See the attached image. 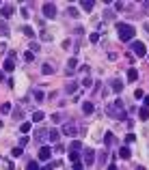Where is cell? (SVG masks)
<instances>
[{
    "label": "cell",
    "instance_id": "1",
    "mask_svg": "<svg viewBox=\"0 0 149 170\" xmlns=\"http://www.w3.org/2000/svg\"><path fill=\"white\" fill-rule=\"evenodd\" d=\"M106 112H108V116H110V119H115V121H125V119H128V112H125V108H123V101H121V99L112 101V103L106 108Z\"/></svg>",
    "mask_w": 149,
    "mask_h": 170
},
{
    "label": "cell",
    "instance_id": "2",
    "mask_svg": "<svg viewBox=\"0 0 149 170\" xmlns=\"http://www.w3.org/2000/svg\"><path fill=\"white\" fill-rule=\"evenodd\" d=\"M117 33H119V39L121 41H134V26L125 24V22H117Z\"/></svg>",
    "mask_w": 149,
    "mask_h": 170
},
{
    "label": "cell",
    "instance_id": "3",
    "mask_svg": "<svg viewBox=\"0 0 149 170\" xmlns=\"http://www.w3.org/2000/svg\"><path fill=\"white\" fill-rule=\"evenodd\" d=\"M130 50H132L134 56H138V58L147 56V47H145V43H141V41H132V47H130Z\"/></svg>",
    "mask_w": 149,
    "mask_h": 170
},
{
    "label": "cell",
    "instance_id": "4",
    "mask_svg": "<svg viewBox=\"0 0 149 170\" xmlns=\"http://www.w3.org/2000/svg\"><path fill=\"white\" fill-rule=\"evenodd\" d=\"M82 157H84V166H93L95 164V151L93 149H84L82 151Z\"/></svg>",
    "mask_w": 149,
    "mask_h": 170
},
{
    "label": "cell",
    "instance_id": "5",
    "mask_svg": "<svg viewBox=\"0 0 149 170\" xmlns=\"http://www.w3.org/2000/svg\"><path fill=\"white\" fill-rule=\"evenodd\" d=\"M43 15H46L48 20H54V17H56V4H54V2H46V4H43Z\"/></svg>",
    "mask_w": 149,
    "mask_h": 170
},
{
    "label": "cell",
    "instance_id": "6",
    "mask_svg": "<svg viewBox=\"0 0 149 170\" xmlns=\"http://www.w3.org/2000/svg\"><path fill=\"white\" fill-rule=\"evenodd\" d=\"M13 69H15V52L7 56V60H4V67H2V71H13Z\"/></svg>",
    "mask_w": 149,
    "mask_h": 170
},
{
    "label": "cell",
    "instance_id": "7",
    "mask_svg": "<svg viewBox=\"0 0 149 170\" xmlns=\"http://www.w3.org/2000/svg\"><path fill=\"white\" fill-rule=\"evenodd\" d=\"M39 159H41V162H50V159H52V149H50V146H41V149H39Z\"/></svg>",
    "mask_w": 149,
    "mask_h": 170
},
{
    "label": "cell",
    "instance_id": "8",
    "mask_svg": "<svg viewBox=\"0 0 149 170\" xmlns=\"http://www.w3.org/2000/svg\"><path fill=\"white\" fill-rule=\"evenodd\" d=\"M76 67H78V60H76V58H69L67 69H65V76H74V73H76Z\"/></svg>",
    "mask_w": 149,
    "mask_h": 170
},
{
    "label": "cell",
    "instance_id": "9",
    "mask_svg": "<svg viewBox=\"0 0 149 170\" xmlns=\"http://www.w3.org/2000/svg\"><path fill=\"white\" fill-rule=\"evenodd\" d=\"M0 15H2V20H9V17L13 15V4H4V7H0Z\"/></svg>",
    "mask_w": 149,
    "mask_h": 170
},
{
    "label": "cell",
    "instance_id": "10",
    "mask_svg": "<svg viewBox=\"0 0 149 170\" xmlns=\"http://www.w3.org/2000/svg\"><path fill=\"white\" fill-rule=\"evenodd\" d=\"M46 138H48V129H43V127L35 129V140L37 142H46Z\"/></svg>",
    "mask_w": 149,
    "mask_h": 170
},
{
    "label": "cell",
    "instance_id": "11",
    "mask_svg": "<svg viewBox=\"0 0 149 170\" xmlns=\"http://www.w3.org/2000/svg\"><path fill=\"white\" fill-rule=\"evenodd\" d=\"M63 133H65V136H78V127H76L74 123H67V125L63 127Z\"/></svg>",
    "mask_w": 149,
    "mask_h": 170
},
{
    "label": "cell",
    "instance_id": "12",
    "mask_svg": "<svg viewBox=\"0 0 149 170\" xmlns=\"http://www.w3.org/2000/svg\"><path fill=\"white\" fill-rule=\"evenodd\" d=\"M58 138H61V131H58V129H50V131H48V140H50V142H54V144H56V142H58Z\"/></svg>",
    "mask_w": 149,
    "mask_h": 170
},
{
    "label": "cell",
    "instance_id": "13",
    "mask_svg": "<svg viewBox=\"0 0 149 170\" xmlns=\"http://www.w3.org/2000/svg\"><path fill=\"white\" fill-rule=\"evenodd\" d=\"M110 88H112V93H121V90H123V82L115 78V80L110 82Z\"/></svg>",
    "mask_w": 149,
    "mask_h": 170
},
{
    "label": "cell",
    "instance_id": "14",
    "mask_svg": "<svg viewBox=\"0 0 149 170\" xmlns=\"http://www.w3.org/2000/svg\"><path fill=\"white\" fill-rule=\"evenodd\" d=\"M82 112H84V114H93V112H95V106H93L91 101H82Z\"/></svg>",
    "mask_w": 149,
    "mask_h": 170
},
{
    "label": "cell",
    "instance_id": "15",
    "mask_svg": "<svg viewBox=\"0 0 149 170\" xmlns=\"http://www.w3.org/2000/svg\"><path fill=\"white\" fill-rule=\"evenodd\" d=\"M104 144H106V146H112V144H115V133H112V131H106V136H104Z\"/></svg>",
    "mask_w": 149,
    "mask_h": 170
},
{
    "label": "cell",
    "instance_id": "16",
    "mask_svg": "<svg viewBox=\"0 0 149 170\" xmlns=\"http://www.w3.org/2000/svg\"><path fill=\"white\" fill-rule=\"evenodd\" d=\"M9 24L4 22V20H0V37H9Z\"/></svg>",
    "mask_w": 149,
    "mask_h": 170
},
{
    "label": "cell",
    "instance_id": "17",
    "mask_svg": "<svg viewBox=\"0 0 149 170\" xmlns=\"http://www.w3.org/2000/svg\"><path fill=\"white\" fill-rule=\"evenodd\" d=\"M130 155H132V153H130V146H121V149H119V157L130 159Z\"/></svg>",
    "mask_w": 149,
    "mask_h": 170
},
{
    "label": "cell",
    "instance_id": "18",
    "mask_svg": "<svg viewBox=\"0 0 149 170\" xmlns=\"http://www.w3.org/2000/svg\"><path fill=\"white\" fill-rule=\"evenodd\" d=\"M76 90H78V84H76V82H69V84L65 86V93H67V95H74Z\"/></svg>",
    "mask_w": 149,
    "mask_h": 170
},
{
    "label": "cell",
    "instance_id": "19",
    "mask_svg": "<svg viewBox=\"0 0 149 170\" xmlns=\"http://www.w3.org/2000/svg\"><path fill=\"white\" fill-rule=\"evenodd\" d=\"M41 73H43V76H52V73H54V67H52L50 63H46V65L41 67Z\"/></svg>",
    "mask_w": 149,
    "mask_h": 170
},
{
    "label": "cell",
    "instance_id": "20",
    "mask_svg": "<svg viewBox=\"0 0 149 170\" xmlns=\"http://www.w3.org/2000/svg\"><path fill=\"white\" fill-rule=\"evenodd\" d=\"M128 80H130V82H136V80H138V71H136L134 67L128 71Z\"/></svg>",
    "mask_w": 149,
    "mask_h": 170
},
{
    "label": "cell",
    "instance_id": "21",
    "mask_svg": "<svg viewBox=\"0 0 149 170\" xmlns=\"http://www.w3.org/2000/svg\"><path fill=\"white\" fill-rule=\"evenodd\" d=\"M22 116H24V110H22L20 106H17V108H13V119H15V121H20Z\"/></svg>",
    "mask_w": 149,
    "mask_h": 170
},
{
    "label": "cell",
    "instance_id": "22",
    "mask_svg": "<svg viewBox=\"0 0 149 170\" xmlns=\"http://www.w3.org/2000/svg\"><path fill=\"white\" fill-rule=\"evenodd\" d=\"M43 119H46V114H43V112H39V110H37V112H33V121H35V123H41Z\"/></svg>",
    "mask_w": 149,
    "mask_h": 170
},
{
    "label": "cell",
    "instance_id": "23",
    "mask_svg": "<svg viewBox=\"0 0 149 170\" xmlns=\"http://www.w3.org/2000/svg\"><path fill=\"white\" fill-rule=\"evenodd\" d=\"M93 7H95L93 0H84V2H82V9H84V11H93Z\"/></svg>",
    "mask_w": 149,
    "mask_h": 170
},
{
    "label": "cell",
    "instance_id": "24",
    "mask_svg": "<svg viewBox=\"0 0 149 170\" xmlns=\"http://www.w3.org/2000/svg\"><path fill=\"white\" fill-rule=\"evenodd\" d=\"M50 119H52V123H63V121H65V119H63V114H61V112H54V114H52V116H50Z\"/></svg>",
    "mask_w": 149,
    "mask_h": 170
},
{
    "label": "cell",
    "instance_id": "25",
    "mask_svg": "<svg viewBox=\"0 0 149 170\" xmlns=\"http://www.w3.org/2000/svg\"><path fill=\"white\" fill-rule=\"evenodd\" d=\"M80 149H82V142H80V140H74V142L69 144V151H80Z\"/></svg>",
    "mask_w": 149,
    "mask_h": 170
},
{
    "label": "cell",
    "instance_id": "26",
    "mask_svg": "<svg viewBox=\"0 0 149 170\" xmlns=\"http://www.w3.org/2000/svg\"><path fill=\"white\" fill-rule=\"evenodd\" d=\"M138 116H141L143 121H147L149 119V108H141V110H138Z\"/></svg>",
    "mask_w": 149,
    "mask_h": 170
},
{
    "label": "cell",
    "instance_id": "27",
    "mask_svg": "<svg viewBox=\"0 0 149 170\" xmlns=\"http://www.w3.org/2000/svg\"><path fill=\"white\" fill-rule=\"evenodd\" d=\"M22 33H24L26 37H30V39H35V30H33V28H28V26H24V28H22Z\"/></svg>",
    "mask_w": 149,
    "mask_h": 170
},
{
    "label": "cell",
    "instance_id": "28",
    "mask_svg": "<svg viewBox=\"0 0 149 170\" xmlns=\"http://www.w3.org/2000/svg\"><path fill=\"white\" fill-rule=\"evenodd\" d=\"M26 170H41V168H39V164H37L35 159H30V162L26 164Z\"/></svg>",
    "mask_w": 149,
    "mask_h": 170
},
{
    "label": "cell",
    "instance_id": "29",
    "mask_svg": "<svg viewBox=\"0 0 149 170\" xmlns=\"http://www.w3.org/2000/svg\"><path fill=\"white\" fill-rule=\"evenodd\" d=\"M20 13H22V17H24V20H28V17H30V13H28V7H26V4H22Z\"/></svg>",
    "mask_w": 149,
    "mask_h": 170
},
{
    "label": "cell",
    "instance_id": "30",
    "mask_svg": "<svg viewBox=\"0 0 149 170\" xmlns=\"http://www.w3.org/2000/svg\"><path fill=\"white\" fill-rule=\"evenodd\" d=\"M67 13H69V17H74V20H76V17H80V13H78V9H76V7H69V11H67Z\"/></svg>",
    "mask_w": 149,
    "mask_h": 170
},
{
    "label": "cell",
    "instance_id": "31",
    "mask_svg": "<svg viewBox=\"0 0 149 170\" xmlns=\"http://www.w3.org/2000/svg\"><path fill=\"white\" fill-rule=\"evenodd\" d=\"M69 159L71 162H80V153L78 151H69Z\"/></svg>",
    "mask_w": 149,
    "mask_h": 170
},
{
    "label": "cell",
    "instance_id": "32",
    "mask_svg": "<svg viewBox=\"0 0 149 170\" xmlns=\"http://www.w3.org/2000/svg\"><path fill=\"white\" fill-rule=\"evenodd\" d=\"M0 112H2V114H9V112H11V103H2V106H0Z\"/></svg>",
    "mask_w": 149,
    "mask_h": 170
},
{
    "label": "cell",
    "instance_id": "33",
    "mask_svg": "<svg viewBox=\"0 0 149 170\" xmlns=\"http://www.w3.org/2000/svg\"><path fill=\"white\" fill-rule=\"evenodd\" d=\"M20 131H22V133H28V131H30V123H22V125H20Z\"/></svg>",
    "mask_w": 149,
    "mask_h": 170
},
{
    "label": "cell",
    "instance_id": "34",
    "mask_svg": "<svg viewBox=\"0 0 149 170\" xmlns=\"http://www.w3.org/2000/svg\"><path fill=\"white\" fill-rule=\"evenodd\" d=\"M134 138H136L134 133H128V136H125V146H130V144L134 142Z\"/></svg>",
    "mask_w": 149,
    "mask_h": 170
},
{
    "label": "cell",
    "instance_id": "35",
    "mask_svg": "<svg viewBox=\"0 0 149 170\" xmlns=\"http://www.w3.org/2000/svg\"><path fill=\"white\" fill-rule=\"evenodd\" d=\"M91 84H93V80H91V78L87 76V78L82 80V86H84V88H91Z\"/></svg>",
    "mask_w": 149,
    "mask_h": 170
},
{
    "label": "cell",
    "instance_id": "36",
    "mask_svg": "<svg viewBox=\"0 0 149 170\" xmlns=\"http://www.w3.org/2000/svg\"><path fill=\"white\" fill-rule=\"evenodd\" d=\"M35 99H37V101H43V99H46V95H43L41 90H35Z\"/></svg>",
    "mask_w": 149,
    "mask_h": 170
},
{
    "label": "cell",
    "instance_id": "37",
    "mask_svg": "<svg viewBox=\"0 0 149 170\" xmlns=\"http://www.w3.org/2000/svg\"><path fill=\"white\" fill-rule=\"evenodd\" d=\"M26 144H28V136H22V138H20V149H24Z\"/></svg>",
    "mask_w": 149,
    "mask_h": 170
},
{
    "label": "cell",
    "instance_id": "38",
    "mask_svg": "<svg viewBox=\"0 0 149 170\" xmlns=\"http://www.w3.org/2000/svg\"><path fill=\"white\" fill-rule=\"evenodd\" d=\"M89 41H91V43H97V41H99V33H91Z\"/></svg>",
    "mask_w": 149,
    "mask_h": 170
},
{
    "label": "cell",
    "instance_id": "39",
    "mask_svg": "<svg viewBox=\"0 0 149 170\" xmlns=\"http://www.w3.org/2000/svg\"><path fill=\"white\" fill-rule=\"evenodd\" d=\"M24 58H26L28 63H33V60H35V54H33V52H26V54H24Z\"/></svg>",
    "mask_w": 149,
    "mask_h": 170
},
{
    "label": "cell",
    "instance_id": "40",
    "mask_svg": "<svg viewBox=\"0 0 149 170\" xmlns=\"http://www.w3.org/2000/svg\"><path fill=\"white\" fill-rule=\"evenodd\" d=\"M11 153H13V157H20V155H22V153H24V151H22V149H20V146H15V149H13V151H11Z\"/></svg>",
    "mask_w": 149,
    "mask_h": 170
},
{
    "label": "cell",
    "instance_id": "41",
    "mask_svg": "<svg viewBox=\"0 0 149 170\" xmlns=\"http://www.w3.org/2000/svg\"><path fill=\"white\" fill-rule=\"evenodd\" d=\"M74 170H82V162H74V166H71Z\"/></svg>",
    "mask_w": 149,
    "mask_h": 170
},
{
    "label": "cell",
    "instance_id": "42",
    "mask_svg": "<svg viewBox=\"0 0 149 170\" xmlns=\"http://www.w3.org/2000/svg\"><path fill=\"white\" fill-rule=\"evenodd\" d=\"M41 39H43V41H52V35H48V33H43V35H41Z\"/></svg>",
    "mask_w": 149,
    "mask_h": 170
},
{
    "label": "cell",
    "instance_id": "43",
    "mask_svg": "<svg viewBox=\"0 0 149 170\" xmlns=\"http://www.w3.org/2000/svg\"><path fill=\"white\" fill-rule=\"evenodd\" d=\"M104 162H106V153H99V166H102Z\"/></svg>",
    "mask_w": 149,
    "mask_h": 170
},
{
    "label": "cell",
    "instance_id": "44",
    "mask_svg": "<svg viewBox=\"0 0 149 170\" xmlns=\"http://www.w3.org/2000/svg\"><path fill=\"white\" fill-rule=\"evenodd\" d=\"M4 52H7V45H4V43H0V54H4Z\"/></svg>",
    "mask_w": 149,
    "mask_h": 170
},
{
    "label": "cell",
    "instance_id": "45",
    "mask_svg": "<svg viewBox=\"0 0 149 170\" xmlns=\"http://www.w3.org/2000/svg\"><path fill=\"white\" fill-rule=\"evenodd\" d=\"M52 168H54V164H46V166H43L41 170H52Z\"/></svg>",
    "mask_w": 149,
    "mask_h": 170
},
{
    "label": "cell",
    "instance_id": "46",
    "mask_svg": "<svg viewBox=\"0 0 149 170\" xmlns=\"http://www.w3.org/2000/svg\"><path fill=\"white\" fill-rule=\"evenodd\" d=\"M143 99H145V108H149V95H145Z\"/></svg>",
    "mask_w": 149,
    "mask_h": 170
},
{
    "label": "cell",
    "instance_id": "47",
    "mask_svg": "<svg viewBox=\"0 0 149 170\" xmlns=\"http://www.w3.org/2000/svg\"><path fill=\"white\" fill-rule=\"evenodd\" d=\"M108 170H119V168H117V164H110V166H108Z\"/></svg>",
    "mask_w": 149,
    "mask_h": 170
},
{
    "label": "cell",
    "instance_id": "48",
    "mask_svg": "<svg viewBox=\"0 0 149 170\" xmlns=\"http://www.w3.org/2000/svg\"><path fill=\"white\" fill-rule=\"evenodd\" d=\"M136 170H147V168L145 166H136Z\"/></svg>",
    "mask_w": 149,
    "mask_h": 170
},
{
    "label": "cell",
    "instance_id": "49",
    "mask_svg": "<svg viewBox=\"0 0 149 170\" xmlns=\"http://www.w3.org/2000/svg\"><path fill=\"white\" fill-rule=\"evenodd\" d=\"M145 30H147V35H149V22H147V24H145Z\"/></svg>",
    "mask_w": 149,
    "mask_h": 170
},
{
    "label": "cell",
    "instance_id": "50",
    "mask_svg": "<svg viewBox=\"0 0 149 170\" xmlns=\"http://www.w3.org/2000/svg\"><path fill=\"white\" fill-rule=\"evenodd\" d=\"M0 127H2V125H0Z\"/></svg>",
    "mask_w": 149,
    "mask_h": 170
},
{
    "label": "cell",
    "instance_id": "51",
    "mask_svg": "<svg viewBox=\"0 0 149 170\" xmlns=\"http://www.w3.org/2000/svg\"><path fill=\"white\" fill-rule=\"evenodd\" d=\"M147 56H149V54H147Z\"/></svg>",
    "mask_w": 149,
    "mask_h": 170
}]
</instances>
